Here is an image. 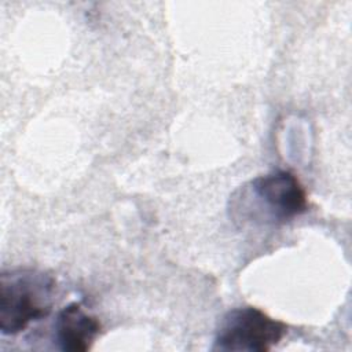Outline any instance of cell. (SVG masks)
Instances as JSON below:
<instances>
[{"instance_id": "obj_1", "label": "cell", "mask_w": 352, "mask_h": 352, "mask_svg": "<svg viewBox=\"0 0 352 352\" xmlns=\"http://www.w3.org/2000/svg\"><path fill=\"white\" fill-rule=\"evenodd\" d=\"M308 195L300 179L290 170L276 169L252 179L231 198L235 220L285 224L305 213Z\"/></svg>"}, {"instance_id": "obj_2", "label": "cell", "mask_w": 352, "mask_h": 352, "mask_svg": "<svg viewBox=\"0 0 352 352\" xmlns=\"http://www.w3.org/2000/svg\"><path fill=\"white\" fill-rule=\"evenodd\" d=\"M56 282L36 268L4 270L0 275V331L15 336L47 318L54 305Z\"/></svg>"}, {"instance_id": "obj_3", "label": "cell", "mask_w": 352, "mask_h": 352, "mask_svg": "<svg viewBox=\"0 0 352 352\" xmlns=\"http://www.w3.org/2000/svg\"><path fill=\"white\" fill-rule=\"evenodd\" d=\"M287 326L253 305L230 309L216 329L213 351L268 352L280 342Z\"/></svg>"}, {"instance_id": "obj_4", "label": "cell", "mask_w": 352, "mask_h": 352, "mask_svg": "<svg viewBox=\"0 0 352 352\" xmlns=\"http://www.w3.org/2000/svg\"><path fill=\"white\" fill-rule=\"evenodd\" d=\"M102 324L99 319L87 312L78 302L62 308L55 319V341L62 351L85 352L99 337Z\"/></svg>"}]
</instances>
